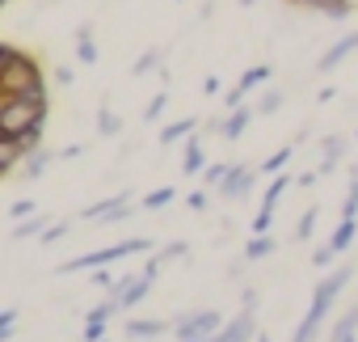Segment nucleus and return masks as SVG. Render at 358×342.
I'll return each instance as SVG.
<instances>
[{
	"mask_svg": "<svg viewBox=\"0 0 358 342\" xmlns=\"http://www.w3.org/2000/svg\"><path fill=\"white\" fill-rule=\"evenodd\" d=\"M291 152H295L291 144H287V148H278V152H274V156L262 165V174H282V169H287V160H291Z\"/></svg>",
	"mask_w": 358,
	"mask_h": 342,
	"instance_id": "22",
	"label": "nucleus"
},
{
	"mask_svg": "<svg viewBox=\"0 0 358 342\" xmlns=\"http://www.w3.org/2000/svg\"><path fill=\"white\" fill-rule=\"evenodd\" d=\"M152 241L148 237H131V241H118V245H106V249H89L80 258H68L64 266H55L59 275H76V271H93V266H110V262H122V258H135V254H148Z\"/></svg>",
	"mask_w": 358,
	"mask_h": 342,
	"instance_id": "4",
	"label": "nucleus"
},
{
	"mask_svg": "<svg viewBox=\"0 0 358 342\" xmlns=\"http://www.w3.org/2000/svg\"><path fill=\"white\" fill-rule=\"evenodd\" d=\"M270 72H274L270 64H257V68H249V72H245V76L236 81V89H241V93H249V89H257V85H266V81H270Z\"/></svg>",
	"mask_w": 358,
	"mask_h": 342,
	"instance_id": "18",
	"label": "nucleus"
},
{
	"mask_svg": "<svg viewBox=\"0 0 358 342\" xmlns=\"http://www.w3.org/2000/svg\"><path fill=\"white\" fill-rule=\"evenodd\" d=\"M156 60H160V51H148V55H139V64H135L131 72H135V76H143V72H148V68H152Z\"/></svg>",
	"mask_w": 358,
	"mask_h": 342,
	"instance_id": "32",
	"label": "nucleus"
},
{
	"mask_svg": "<svg viewBox=\"0 0 358 342\" xmlns=\"http://www.w3.org/2000/svg\"><path fill=\"white\" fill-rule=\"evenodd\" d=\"M194 127H199V118H177V123H169V127L160 131V144L169 148V144H177V139H190Z\"/></svg>",
	"mask_w": 358,
	"mask_h": 342,
	"instance_id": "14",
	"label": "nucleus"
},
{
	"mask_svg": "<svg viewBox=\"0 0 358 342\" xmlns=\"http://www.w3.org/2000/svg\"><path fill=\"white\" fill-rule=\"evenodd\" d=\"M282 106V93L278 89H270V93H262V102H257V114H274Z\"/></svg>",
	"mask_w": 358,
	"mask_h": 342,
	"instance_id": "26",
	"label": "nucleus"
},
{
	"mask_svg": "<svg viewBox=\"0 0 358 342\" xmlns=\"http://www.w3.org/2000/svg\"><path fill=\"white\" fill-rule=\"evenodd\" d=\"M249 118H253V110H249V106H236V110L220 123V135H224V139H241L245 127H249Z\"/></svg>",
	"mask_w": 358,
	"mask_h": 342,
	"instance_id": "11",
	"label": "nucleus"
},
{
	"mask_svg": "<svg viewBox=\"0 0 358 342\" xmlns=\"http://www.w3.org/2000/svg\"><path fill=\"white\" fill-rule=\"evenodd\" d=\"M354 237H358V220H354V216H341V224H337V233L329 237V245H333V254H345V249L354 245Z\"/></svg>",
	"mask_w": 358,
	"mask_h": 342,
	"instance_id": "12",
	"label": "nucleus"
},
{
	"mask_svg": "<svg viewBox=\"0 0 358 342\" xmlns=\"http://www.w3.org/2000/svg\"><path fill=\"white\" fill-rule=\"evenodd\" d=\"M13 329H17V308H5L0 313V342H9Z\"/></svg>",
	"mask_w": 358,
	"mask_h": 342,
	"instance_id": "24",
	"label": "nucleus"
},
{
	"mask_svg": "<svg viewBox=\"0 0 358 342\" xmlns=\"http://www.w3.org/2000/svg\"><path fill=\"white\" fill-rule=\"evenodd\" d=\"M34 233H38V237L47 233V216H34V220H22V224L13 228V241H26V237H34Z\"/></svg>",
	"mask_w": 358,
	"mask_h": 342,
	"instance_id": "20",
	"label": "nucleus"
},
{
	"mask_svg": "<svg viewBox=\"0 0 358 342\" xmlns=\"http://www.w3.org/2000/svg\"><path fill=\"white\" fill-rule=\"evenodd\" d=\"M26 216H38V212H34V203H30V199L13 203V220H26Z\"/></svg>",
	"mask_w": 358,
	"mask_h": 342,
	"instance_id": "33",
	"label": "nucleus"
},
{
	"mask_svg": "<svg viewBox=\"0 0 358 342\" xmlns=\"http://www.w3.org/2000/svg\"><path fill=\"white\" fill-rule=\"evenodd\" d=\"M341 152H345V144H341V139H324V165H320V174H329L333 160H341Z\"/></svg>",
	"mask_w": 358,
	"mask_h": 342,
	"instance_id": "23",
	"label": "nucleus"
},
{
	"mask_svg": "<svg viewBox=\"0 0 358 342\" xmlns=\"http://www.w3.org/2000/svg\"><path fill=\"white\" fill-rule=\"evenodd\" d=\"M173 199H177V191H173V186H156L152 195H143V203H139V207H143V212H160V207H164V203H173Z\"/></svg>",
	"mask_w": 358,
	"mask_h": 342,
	"instance_id": "19",
	"label": "nucleus"
},
{
	"mask_svg": "<svg viewBox=\"0 0 358 342\" xmlns=\"http://www.w3.org/2000/svg\"><path fill=\"white\" fill-rule=\"evenodd\" d=\"M333 258H337V254H333V245H324V249H316V254H312V262H316V266H329Z\"/></svg>",
	"mask_w": 358,
	"mask_h": 342,
	"instance_id": "35",
	"label": "nucleus"
},
{
	"mask_svg": "<svg viewBox=\"0 0 358 342\" xmlns=\"http://www.w3.org/2000/svg\"><path fill=\"white\" fill-rule=\"evenodd\" d=\"M186 207H190V212H203V207H207V191H194V195L186 199Z\"/></svg>",
	"mask_w": 358,
	"mask_h": 342,
	"instance_id": "34",
	"label": "nucleus"
},
{
	"mask_svg": "<svg viewBox=\"0 0 358 342\" xmlns=\"http://www.w3.org/2000/svg\"><path fill=\"white\" fill-rule=\"evenodd\" d=\"M47 165H51V156H47V152H34L30 165H26V178H43V169H47Z\"/></svg>",
	"mask_w": 358,
	"mask_h": 342,
	"instance_id": "27",
	"label": "nucleus"
},
{
	"mask_svg": "<svg viewBox=\"0 0 358 342\" xmlns=\"http://www.w3.org/2000/svg\"><path fill=\"white\" fill-rule=\"evenodd\" d=\"M270 254H274V237L253 233V241L245 245V258H249V262H262V258H270Z\"/></svg>",
	"mask_w": 358,
	"mask_h": 342,
	"instance_id": "16",
	"label": "nucleus"
},
{
	"mask_svg": "<svg viewBox=\"0 0 358 342\" xmlns=\"http://www.w3.org/2000/svg\"><path fill=\"white\" fill-rule=\"evenodd\" d=\"M224 329V317L215 313V308H203V313H190V317H182L173 325V338L177 342H186V338H215Z\"/></svg>",
	"mask_w": 358,
	"mask_h": 342,
	"instance_id": "5",
	"label": "nucleus"
},
{
	"mask_svg": "<svg viewBox=\"0 0 358 342\" xmlns=\"http://www.w3.org/2000/svg\"><path fill=\"white\" fill-rule=\"evenodd\" d=\"M68 228H72V224H68V220H59V224H51V228L38 237V241H43V245H55L59 237H68Z\"/></svg>",
	"mask_w": 358,
	"mask_h": 342,
	"instance_id": "28",
	"label": "nucleus"
},
{
	"mask_svg": "<svg viewBox=\"0 0 358 342\" xmlns=\"http://www.w3.org/2000/svg\"><path fill=\"white\" fill-rule=\"evenodd\" d=\"M228 169H232V165H211V169H207V186H224Z\"/></svg>",
	"mask_w": 358,
	"mask_h": 342,
	"instance_id": "31",
	"label": "nucleus"
},
{
	"mask_svg": "<svg viewBox=\"0 0 358 342\" xmlns=\"http://www.w3.org/2000/svg\"><path fill=\"white\" fill-rule=\"evenodd\" d=\"M85 220H101V224H114V220H127L131 216V195H114V199H101V203H89L80 212Z\"/></svg>",
	"mask_w": 358,
	"mask_h": 342,
	"instance_id": "7",
	"label": "nucleus"
},
{
	"mask_svg": "<svg viewBox=\"0 0 358 342\" xmlns=\"http://www.w3.org/2000/svg\"><path fill=\"white\" fill-rule=\"evenodd\" d=\"M76 55H80V64H97V43H93L89 26H80V34H76Z\"/></svg>",
	"mask_w": 358,
	"mask_h": 342,
	"instance_id": "17",
	"label": "nucleus"
},
{
	"mask_svg": "<svg viewBox=\"0 0 358 342\" xmlns=\"http://www.w3.org/2000/svg\"><path fill=\"white\" fill-rule=\"evenodd\" d=\"M354 51H358V30H354V34H345L341 43H333V47L320 55V64H316V68H320V72H333V68H337L341 60H350Z\"/></svg>",
	"mask_w": 358,
	"mask_h": 342,
	"instance_id": "9",
	"label": "nucleus"
},
{
	"mask_svg": "<svg viewBox=\"0 0 358 342\" xmlns=\"http://www.w3.org/2000/svg\"><path fill=\"white\" fill-rule=\"evenodd\" d=\"M253 308L257 304H245L232 321H224V329L215 334V338H207V342H253L257 338V317H253Z\"/></svg>",
	"mask_w": 358,
	"mask_h": 342,
	"instance_id": "6",
	"label": "nucleus"
},
{
	"mask_svg": "<svg viewBox=\"0 0 358 342\" xmlns=\"http://www.w3.org/2000/svg\"><path fill=\"white\" fill-rule=\"evenodd\" d=\"M38 123H47V89L5 93V97H0V127H5V139L30 131Z\"/></svg>",
	"mask_w": 358,
	"mask_h": 342,
	"instance_id": "2",
	"label": "nucleus"
},
{
	"mask_svg": "<svg viewBox=\"0 0 358 342\" xmlns=\"http://www.w3.org/2000/svg\"><path fill=\"white\" fill-rule=\"evenodd\" d=\"M253 342H270V338H266V334H257V338H253Z\"/></svg>",
	"mask_w": 358,
	"mask_h": 342,
	"instance_id": "37",
	"label": "nucleus"
},
{
	"mask_svg": "<svg viewBox=\"0 0 358 342\" xmlns=\"http://www.w3.org/2000/svg\"><path fill=\"white\" fill-rule=\"evenodd\" d=\"M127 334L131 338H156V334H169V325L156 321V317H131L127 321Z\"/></svg>",
	"mask_w": 358,
	"mask_h": 342,
	"instance_id": "13",
	"label": "nucleus"
},
{
	"mask_svg": "<svg viewBox=\"0 0 358 342\" xmlns=\"http://www.w3.org/2000/svg\"><path fill=\"white\" fill-rule=\"evenodd\" d=\"M253 182H257V174H253V169H249V165H232V169H228V178H224V186H220V191H224L228 199H245V195L253 191Z\"/></svg>",
	"mask_w": 358,
	"mask_h": 342,
	"instance_id": "8",
	"label": "nucleus"
},
{
	"mask_svg": "<svg viewBox=\"0 0 358 342\" xmlns=\"http://www.w3.org/2000/svg\"><path fill=\"white\" fill-rule=\"evenodd\" d=\"M97 131H101V135H118V131H122V118H118L114 110H97Z\"/></svg>",
	"mask_w": 358,
	"mask_h": 342,
	"instance_id": "21",
	"label": "nucleus"
},
{
	"mask_svg": "<svg viewBox=\"0 0 358 342\" xmlns=\"http://www.w3.org/2000/svg\"><path fill=\"white\" fill-rule=\"evenodd\" d=\"M186 342H207V338H186Z\"/></svg>",
	"mask_w": 358,
	"mask_h": 342,
	"instance_id": "38",
	"label": "nucleus"
},
{
	"mask_svg": "<svg viewBox=\"0 0 358 342\" xmlns=\"http://www.w3.org/2000/svg\"><path fill=\"white\" fill-rule=\"evenodd\" d=\"M341 216H358V178L350 182V191H345V203H341Z\"/></svg>",
	"mask_w": 358,
	"mask_h": 342,
	"instance_id": "29",
	"label": "nucleus"
},
{
	"mask_svg": "<svg viewBox=\"0 0 358 342\" xmlns=\"http://www.w3.org/2000/svg\"><path fill=\"white\" fill-rule=\"evenodd\" d=\"M358 334V304H350L337 321H333V334H329V342H358L354 338Z\"/></svg>",
	"mask_w": 358,
	"mask_h": 342,
	"instance_id": "10",
	"label": "nucleus"
},
{
	"mask_svg": "<svg viewBox=\"0 0 358 342\" xmlns=\"http://www.w3.org/2000/svg\"><path fill=\"white\" fill-rule=\"evenodd\" d=\"M350 279H354V266H337L333 275H324V279L316 283L312 304H308V313H303V321H299V329H295V338H291V342H316V334H320L324 317L333 313V304H337V296L345 292V283H350Z\"/></svg>",
	"mask_w": 358,
	"mask_h": 342,
	"instance_id": "1",
	"label": "nucleus"
},
{
	"mask_svg": "<svg viewBox=\"0 0 358 342\" xmlns=\"http://www.w3.org/2000/svg\"><path fill=\"white\" fill-rule=\"evenodd\" d=\"M93 283H97V287H114V279H110L106 271H93Z\"/></svg>",
	"mask_w": 358,
	"mask_h": 342,
	"instance_id": "36",
	"label": "nucleus"
},
{
	"mask_svg": "<svg viewBox=\"0 0 358 342\" xmlns=\"http://www.w3.org/2000/svg\"><path fill=\"white\" fill-rule=\"evenodd\" d=\"M164 102H169V93H156V97L148 102V110H143V118H148V123H156V118H160V110H164Z\"/></svg>",
	"mask_w": 358,
	"mask_h": 342,
	"instance_id": "30",
	"label": "nucleus"
},
{
	"mask_svg": "<svg viewBox=\"0 0 358 342\" xmlns=\"http://www.w3.org/2000/svg\"><path fill=\"white\" fill-rule=\"evenodd\" d=\"M316 216H320V207H308V212H303V220H299V228H295V237H299V241H308V237H312Z\"/></svg>",
	"mask_w": 358,
	"mask_h": 342,
	"instance_id": "25",
	"label": "nucleus"
},
{
	"mask_svg": "<svg viewBox=\"0 0 358 342\" xmlns=\"http://www.w3.org/2000/svg\"><path fill=\"white\" fill-rule=\"evenodd\" d=\"M182 169H186V174H199V169H203V135H190V139H186Z\"/></svg>",
	"mask_w": 358,
	"mask_h": 342,
	"instance_id": "15",
	"label": "nucleus"
},
{
	"mask_svg": "<svg viewBox=\"0 0 358 342\" xmlns=\"http://www.w3.org/2000/svg\"><path fill=\"white\" fill-rule=\"evenodd\" d=\"M0 81H5V93H30V89H43V68L22 47L5 43V72H0Z\"/></svg>",
	"mask_w": 358,
	"mask_h": 342,
	"instance_id": "3",
	"label": "nucleus"
}]
</instances>
